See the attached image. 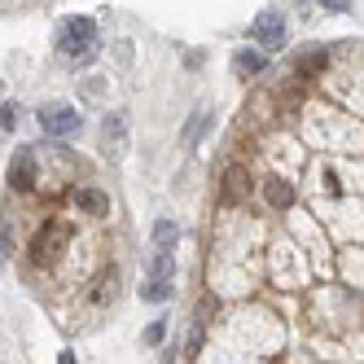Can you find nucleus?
<instances>
[{
  "label": "nucleus",
  "instance_id": "nucleus-1",
  "mask_svg": "<svg viewBox=\"0 0 364 364\" xmlns=\"http://www.w3.org/2000/svg\"><path fill=\"white\" fill-rule=\"evenodd\" d=\"M92 48H97V22H92V18L75 14V18H66L62 27H58V53H62V58L88 62Z\"/></svg>",
  "mask_w": 364,
  "mask_h": 364
},
{
  "label": "nucleus",
  "instance_id": "nucleus-2",
  "mask_svg": "<svg viewBox=\"0 0 364 364\" xmlns=\"http://www.w3.org/2000/svg\"><path fill=\"white\" fill-rule=\"evenodd\" d=\"M40 114V127L48 136H75L84 127V114L75 110V106H66V101H53V106H40L36 110Z\"/></svg>",
  "mask_w": 364,
  "mask_h": 364
},
{
  "label": "nucleus",
  "instance_id": "nucleus-3",
  "mask_svg": "<svg viewBox=\"0 0 364 364\" xmlns=\"http://www.w3.org/2000/svg\"><path fill=\"white\" fill-rule=\"evenodd\" d=\"M250 40H259L264 48H285V40H290V22H285V14H281V9L255 14V22H250Z\"/></svg>",
  "mask_w": 364,
  "mask_h": 364
},
{
  "label": "nucleus",
  "instance_id": "nucleus-4",
  "mask_svg": "<svg viewBox=\"0 0 364 364\" xmlns=\"http://www.w3.org/2000/svg\"><path fill=\"white\" fill-rule=\"evenodd\" d=\"M70 242V228L62 224V220H53V224H44L40 232H36V242H31V250H36V264H53V259L62 255V246Z\"/></svg>",
  "mask_w": 364,
  "mask_h": 364
},
{
  "label": "nucleus",
  "instance_id": "nucleus-5",
  "mask_svg": "<svg viewBox=\"0 0 364 364\" xmlns=\"http://www.w3.org/2000/svg\"><path fill=\"white\" fill-rule=\"evenodd\" d=\"M36 149L31 145H22L18 154H14V163H9V189L14 193H31L36 189Z\"/></svg>",
  "mask_w": 364,
  "mask_h": 364
},
{
  "label": "nucleus",
  "instance_id": "nucleus-6",
  "mask_svg": "<svg viewBox=\"0 0 364 364\" xmlns=\"http://www.w3.org/2000/svg\"><path fill=\"white\" fill-rule=\"evenodd\" d=\"M246 193H250V176H246V167H228V171H224L220 202H224V206H237Z\"/></svg>",
  "mask_w": 364,
  "mask_h": 364
},
{
  "label": "nucleus",
  "instance_id": "nucleus-7",
  "mask_svg": "<svg viewBox=\"0 0 364 364\" xmlns=\"http://www.w3.org/2000/svg\"><path fill=\"white\" fill-rule=\"evenodd\" d=\"M264 198H268L272 211H290V206H294V185L281 180V176H272V180H264Z\"/></svg>",
  "mask_w": 364,
  "mask_h": 364
},
{
  "label": "nucleus",
  "instance_id": "nucleus-8",
  "mask_svg": "<svg viewBox=\"0 0 364 364\" xmlns=\"http://www.w3.org/2000/svg\"><path fill=\"white\" fill-rule=\"evenodd\" d=\"M232 70H237L242 80H255V75L268 70V58L255 53V48H242V53H232Z\"/></svg>",
  "mask_w": 364,
  "mask_h": 364
},
{
  "label": "nucleus",
  "instance_id": "nucleus-9",
  "mask_svg": "<svg viewBox=\"0 0 364 364\" xmlns=\"http://www.w3.org/2000/svg\"><path fill=\"white\" fill-rule=\"evenodd\" d=\"M75 206L88 215H110V198L101 189H75Z\"/></svg>",
  "mask_w": 364,
  "mask_h": 364
},
{
  "label": "nucleus",
  "instance_id": "nucleus-10",
  "mask_svg": "<svg viewBox=\"0 0 364 364\" xmlns=\"http://www.w3.org/2000/svg\"><path fill=\"white\" fill-rule=\"evenodd\" d=\"M101 141H106L110 159H119V154H123V119L119 114H106V123H101Z\"/></svg>",
  "mask_w": 364,
  "mask_h": 364
},
{
  "label": "nucleus",
  "instance_id": "nucleus-11",
  "mask_svg": "<svg viewBox=\"0 0 364 364\" xmlns=\"http://www.w3.org/2000/svg\"><path fill=\"white\" fill-rule=\"evenodd\" d=\"M171 272H176V250L159 246V255L149 259V281H171Z\"/></svg>",
  "mask_w": 364,
  "mask_h": 364
},
{
  "label": "nucleus",
  "instance_id": "nucleus-12",
  "mask_svg": "<svg viewBox=\"0 0 364 364\" xmlns=\"http://www.w3.org/2000/svg\"><path fill=\"white\" fill-rule=\"evenodd\" d=\"M325 62H329L325 48H311V53H303V58L294 62V75H299V80H311V75H321V70H325Z\"/></svg>",
  "mask_w": 364,
  "mask_h": 364
},
{
  "label": "nucleus",
  "instance_id": "nucleus-13",
  "mask_svg": "<svg viewBox=\"0 0 364 364\" xmlns=\"http://www.w3.org/2000/svg\"><path fill=\"white\" fill-rule=\"evenodd\" d=\"M211 123H215V110H198V114L185 123V132H180V145H198V136H202Z\"/></svg>",
  "mask_w": 364,
  "mask_h": 364
},
{
  "label": "nucleus",
  "instance_id": "nucleus-14",
  "mask_svg": "<svg viewBox=\"0 0 364 364\" xmlns=\"http://www.w3.org/2000/svg\"><path fill=\"white\" fill-rule=\"evenodd\" d=\"M114 294H119V272L110 268V272H101L97 290H92V303H114Z\"/></svg>",
  "mask_w": 364,
  "mask_h": 364
},
{
  "label": "nucleus",
  "instance_id": "nucleus-15",
  "mask_svg": "<svg viewBox=\"0 0 364 364\" xmlns=\"http://www.w3.org/2000/svg\"><path fill=\"white\" fill-rule=\"evenodd\" d=\"M141 299L145 303H167L171 299V281H145L141 285Z\"/></svg>",
  "mask_w": 364,
  "mask_h": 364
},
{
  "label": "nucleus",
  "instance_id": "nucleus-16",
  "mask_svg": "<svg viewBox=\"0 0 364 364\" xmlns=\"http://www.w3.org/2000/svg\"><path fill=\"white\" fill-rule=\"evenodd\" d=\"M154 242H159V246H171V242H176V220H159V224H154Z\"/></svg>",
  "mask_w": 364,
  "mask_h": 364
},
{
  "label": "nucleus",
  "instance_id": "nucleus-17",
  "mask_svg": "<svg viewBox=\"0 0 364 364\" xmlns=\"http://www.w3.org/2000/svg\"><path fill=\"white\" fill-rule=\"evenodd\" d=\"M163 338H167V325H163V321H154V325L145 329V343H149V347H159Z\"/></svg>",
  "mask_w": 364,
  "mask_h": 364
},
{
  "label": "nucleus",
  "instance_id": "nucleus-18",
  "mask_svg": "<svg viewBox=\"0 0 364 364\" xmlns=\"http://www.w3.org/2000/svg\"><path fill=\"white\" fill-rule=\"evenodd\" d=\"M14 123H18V106H0V127H5V132H9Z\"/></svg>",
  "mask_w": 364,
  "mask_h": 364
},
{
  "label": "nucleus",
  "instance_id": "nucleus-19",
  "mask_svg": "<svg viewBox=\"0 0 364 364\" xmlns=\"http://www.w3.org/2000/svg\"><path fill=\"white\" fill-rule=\"evenodd\" d=\"M321 5L333 9V14H347V9H351V0H321Z\"/></svg>",
  "mask_w": 364,
  "mask_h": 364
}]
</instances>
